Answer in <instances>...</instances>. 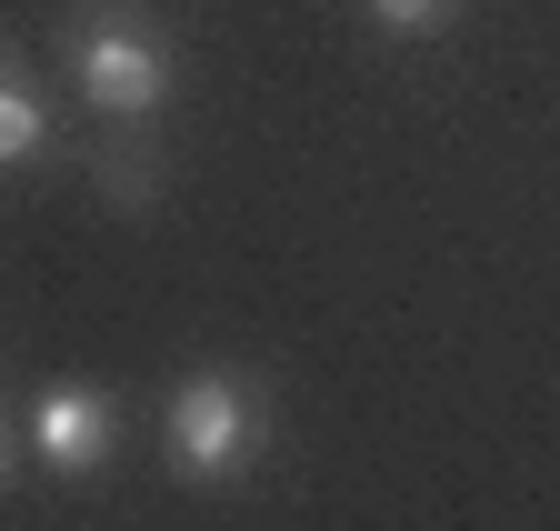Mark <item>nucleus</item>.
Returning a JSON list of instances; mask_svg holds the SVG:
<instances>
[{
	"instance_id": "nucleus-1",
	"label": "nucleus",
	"mask_w": 560,
	"mask_h": 531,
	"mask_svg": "<svg viewBox=\"0 0 560 531\" xmlns=\"http://www.w3.org/2000/svg\"><path fill=\"white\" fill-rule=\"evenodd\" d=\"M161 422H171V461L190 482H231L241 461L270 441V402H260V381H241V371H190Z\"/></svg>"
},
{
	"instance_id": "nucleus-2",
	"label": "nucleus",
	"mask_w": 560,
	"mask_h": 531,
	"mask_svg": "<svg viewBox=\"0 0 560 531\" xmlns=\"http://www.w3.org/2000/svg\"><path fill=\"white\" fill-rule=\"evenodd\" d=\"M70 81H81L91 111L110 120H151L171 101V50L151 21H130V11H91L81 31H70Z\"/></svg>"
},
{
	"instance_id": "nucleus-3",
	"label": "nucleus",
	"mask_w": 560,
	"mask_h": 531,
	"mask_svg": "<svg viewBox=\"0 0 560 531\" xmlns=\"http://www.w3.org/2000/svg\"><path fill=\"white\" fill-rule=\"evenodd\" d=\"M31 451L50 461V472H91V461H110V402L81 381H50L31 402Z\"/></svg>"
},
{
	"instance_id": "nucleus-4",
	"label": "nucleus",
	"mask_w": 560,
	"mask_h": 531,
	"mask_svg": "<svg viewBox=\"0 0 560 531\" xmlns=\"http://www.w3.org/2000/svg\"><path fill=\"white\" fill-rule=\"evenodd\" d=\"M40 141H50V111H40V91L0 60V171L11 161H40Z\"/></svg>"
},
{
	"instance_id": "nucleus-5",
	"label": "nucleus",
	"mask_w": 560,
	"mask_h": 531,
	"mask_svg": "<svg viewBox=\"0 0 560 531\" xmlns=\"http://www.w3.org/2000/svg\"><path fill=\"white\" fill-rule=\"evenodd\" d=\"M361 11H371V31H390V41H431L460 0H361Z\"/></svg>"
}]
</instances>
